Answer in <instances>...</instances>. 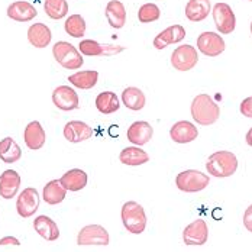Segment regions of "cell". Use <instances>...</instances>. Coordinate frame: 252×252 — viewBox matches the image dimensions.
I'll return each instance as SVG.
<instances>
[{
  "label": "cell",
  "mask_w": 252,
  "mask_h": 252,
  "mask_svg": "<svg viewBox=\"0 0 252 252\" xmlns=\"http://www.w3.org/2000/svg\"><path fill=\"white\" fill-rule=\"evenodd\" d=\"M190 110H191V118L196 121V124L202 126L213 125L220 116L219 106L213 101L209 94L196 96L191 101Z\"/></svg>",
  "instance_id": "cell-1"
},
{
  "label": "cell",
  "mask_w": 252,
  "mask_h": 252,
  "mask_svg": "<svg viewBox=\"0 0 252 252\" xmlns=\"http://www.w3.org/2000/svg\"><path fill=\"white\" fill-rule=\"evenodd\" d=\"M206 170L210 176L218 178L233 176L238 170V158L230 151L215 152L207 158Z\"/></svg>",
  "instance_id": "cell-2"
},
{
  "label": "cell",
  "mask_w": 252,
  "mask_h": 252,
  "mask_svg": "<svg viewBox=\"0 0 252 252\" xmlns=\"http://www.w3.org/2000/svg\"><path fill=\"white\" fill-rule=\"evenodd\" d=\"M122 222L127 232L139 235L147 227V213L144 207L136 202H126L122 206Z\"/></svg>",
  "instance_id": "cell-3"
},
{
  "label": "cell",
  "mask_w": 252,
  "mask_h": 252,
  "mask_svg": "<svg viewBox=\"0 0 252 252\" xmlns=\"http://www.w3.org/2000/svg\"><path fill=\"white\" fill-rule=\"evenodd\" d=\"M52 55L55 61L65 70H78L84 64L80 51L65 41H60L52 47Z\"/></svg>",
  "instance_id": "cell-4"
},
{
  "label": "cell",
  "mask_w": 252,
  "mask_h": 252,
  "mask_svg": "<svg viewBox=\"0 0 252 252\" xmlns=\"http://www.w3.org/2000/svg\"><path fill=\"white\" fill-rule=\"evenodd\" d=\"M210 183L207 174H203L197 170H186L180 173L176 178V184L178 190L184 193H197L204 190Z\"/></svg>",
  "instance_id": "cell-5"
},
{
  "label": "cell",
  "mask_w": 252,
  "mask_h": 252,
  "mask_svg": "<svg viewBox=\"0 0 252 252\" xmlns=\"http://www.w3.org/2000/svg\"><path fill=\"white\" fill-rule=\"evenodd\" d=\"M199 61V54L191 45L177 47L171 54V65L178 71H189L196 67Z\"/></svg>",
  "instance_id": "cell-6"
},
{
  "label": "cell",
  "mask_w": 252,
  "mask_h": 252,
  "mask_svg": "<svg viewBox=\"0 0 252 252\" xmlns=\"http://www.w3.org/2000/svg\"><path fill=\"white\" fill-rule=\"evenodd\" d=\"M109 233L100 225H87L84 226L77 235V244L78 245H109Z\"/></svg>",
  "instance_id": "cell-7"
},
{
  "label": "cell",
  "mask_w": 252,
  "mask_h": 252,
  "mask_svg": "<svg viewBox=\"0 0 252 252\" xmlns=\"http://www.w3.org/2000/svg\"><path fill=\"white\" fill-rule=\"evenodd\" d=\"M212 13H213L215 25L220 33L227 35V33L235 31L236 18H235L233 10L230 9V6L227 3H216Z\"/></svg>",
  "instance_id": "cell-8"
},
{
  "label": "cell",
  "mask_w": 252,
  "mask_h": 252,
  "mask_svg": "<svg viewBox=\"0 0 252 252\" xmlns=\"http://www.w3.org/2000/svg\"><path fill=\"white\" fill-rule=\"evenodd\" d=\"M197 48L206 57H218L225 51V41L216 32H203L197 38Z\"/></svg>",
  "instance_id": "cell-9"
},
{
  "label": "cell",
  "mask_w": 252,
  "mask_h": 252,
  "mask_svg": "<svg viewBox=\"0 0 252 252\" xmlns=\"http://www.w3.org/2000/svg\"><path fill=\"white\" fill-rule=\"evenodd\" d=\"M52 101L54 104L64 112L76 110L80 106V99L74 89L68 86H60L52 92Z\"/></svg>",
  "instance_id": "cell-10"
},
{
  "label": "cell",
  "mask_w": 252,
  "mask_h": 252,
  "mask_svg": "<svg viewBox=\"0 0 252 252\" xmlns=\"http://www.w3.org/2000/svg\"><path fill=\"white\" fill-rule=\"evenodd\" d=\"M39 207V193L36 189L33 187H28L25 189L16 202V210L18 215L22 218H31Z\"/></svg>",
  "instance_id": "cell-11"
},
{
  "label": "cell",
  "mask_w": 252,
  "mask_h": 252,
  "mask_svg": "<svg viewBox=\"0 0 252 252\" xmlns=\"http://www.w3.org/2000/svg\"><path fill=\"white\" fill-rule=\"evenodd\" d=\"M209 238V227L203 219L191 222L189 226L184 227L183 241L186 245H204Z\"/></svg>",
  "instance_id": "cell-12"
},
{
  "label": "cell",
  "mask_w": 252,
  "mask_h": 252,
  "mask_svg": "<svg viewBox=\"0 0 252 252\" xmlns=\"http://www.w3.org/2000/svg\"><path fill=\"white\" fill-rule=\"evenodd\" d=\"M152 135H154V127L145 121L133 122L126 132L127 141L136 147H142L148 144L152 139Z\"/></svg>",
  "instance_id": "cell-13"
},
{
  "label": "cell",
  "mask_w": 252,
  "mask_h": 252,
  "mask_svg": "<svg viewBox=\"0 0 252 252\" xmlns=\"http://www.w3.org/2000/svg\"><path fill=\"white\" fill-rule=\"evenodd\" d=\"M186 38V29L181 25L168 26L154 39V47L157 50H164L171 44H178Z\"/></svg>",
  "instance_id": "cell-14"
},
{
  "label": "cell",
  "mask_w": 252,
  "mask_h": 252,
  "mask_svg": "<svg viewBox=\"0 0 252 252\" xmlns=\"http://www.w3.org/2000/svg\"><path fill=\"white\" fill-rule=\"evenodd\" d=\"M24 138H25L26 147L32 151H38L45 145L47 141V135L44 127L41 126V124L38 121L29 122L25 127L24 132Z\"/></svg>",
  "instance_id": "cell-15"
},
{
  "label": "cell",
  "mask_w": 252,
  "mask_h": 252,
  "mask_svg": "<svg viewBox=\"0 0 252 252\" xmlns=\"http://www.w3.org/2000/svg\"><path fill=\"white\" fill-rule=\"evenodd\" d=\"M170 136L177 144H189L193 142L199 136V130L196 125L189 121H180L170 129Z\"/></svg>",
  "instance_id": "cell-16"
},
{
  "label": "cell",
  "mask_w": 252,
  "mask_h": 252,
  "mask_svg": "<svg viewBox=\"0 0 252 252\" xmlns=\"http://www.w3.org/2000/svg\"><path fill=\"white\" fill-rule=\"evenodd\" d=\"M92 136H93L92 127L81 121H71L64 126V138L71 144H78V142L87 141Z\"/></svg>",
  "instance_id": "cell-17"
},
{
  "label": "cell",
  "mask_w": 252,
  "mask_h": 252,
  "mask_svg": "<svg viewBox=\"0 0 252 252\" xmlns=\"http://www.w3.org/2000/svg\"><path fill=\"white\" fill-rule=\"evenodd\" d=\"M21 176L15 170H6L0 174V197L12 199L18 194L21 187Z\"/></svg>",
  "instance_id": "cell-18"
},
{
  "label": "cell",
  "mask_w": 252,
  "mask_h": 252,
  "mask_svg": "<svg viewBox=\"0 0 252 252\" xmlns=\"http://www.w3.org/2000/svg\"><path fill=\"white\" fill-rule=\"evenodd\" d=\"M36 15H38L36 9L29 1H24V0L13 1L7 7V16L16 22H29L33 18H36Z\"/></svg>",
  "instance_id": "cell-19"
},
{
  "label": "cell",
  "mask_w": 252,
  "mask_h": 252,
  "mask_svg": "<svg viewBox=\"0 0 252 252\" xmlns=\"http://www.w3.org/2000/svg\"><path fill=\"white\" fill-rule=\"evenodd\" d=\"M52 39L50 28L45 24H33L28 29V41L35 48H45L48 47Z\"/></svg>",
  "instance_id": "cell-20"
},
{
  "label": "cell",
  "mask_w": 252,
  "mask_h": 252,
  "mask_svg": "<svg viewBox=\"0 0 252 252\" xmlns=\"http://www.w3.org/2000/svg\"><path fill=\"white\" fill-rule=\"evenodd\" d=\"M78 50L86 57H101V55H112L124 51L122 47H112V45H101L97 41L84 39L80 42Z\"/></svg>",
  "instance_id": "cell-21"
},
{
  "label": "cell",
  "mask_w": 252,
  "mask_h": 252,
  "mask_svg": "<svg viewBox=\"0 0 252 252\" xmlns=\"http://www.w3.org/2000/svg\"><path fill=\"white\" fill-rule=\"evenodd\" d=\"M33 229L36 230V233L47 239V241H57L60 238V229L57 226V223L48 218L45 215L42 216H38L35 220H33Z\"/></svg>",
  "instance_id": "cell-22"
},
{
  "label": "cell",
  "mask_w": 252,
  "mask_h": 252,
  "mask_svg": "<svg viewBox=\"0 0 252 252\" xmlns=\"http://www.w3.org/2000/svg\"><path fill=\"white\" fill-rule=\"evenodd\" d=\"M106 18L109 25L115 29H121L126 24V9L122 1L110 0L106 6Z\"/></svg>",
  "instance_id": "cell-23"
},
{
  "label": "cell",
  "mask_w": 252,
  "mask_h": 252,
  "mask_svg": "<svg viewBox=\"0 0 252 252\" xmlns=\"http://www.w3.org/2000/svg\"><path fill=\"white\" fill-rule=\"evenodd\" d=\"M212 10L210 0H189L186 6V16L191 22H202Z\"/></svg>",
  "instance_id": "cell-24"
},
{
  "label": "cell",
  "mask_w": 252,
  "mask_h": 252,
  "mask_svg": "<svg viewBox=\"0 0 252 252\" xmlns=\"http://www.w3.org/2000/svg\"><path fill=\"white\" fill-rule=\"evenodd\" d=\"M87 174L80 170V168H74L67 171L64 176L60 178L61 184L67 189V191H80L87 186Z\"/></svg>",
  "instance_id": "cell-25"
},
{
  "label": "cell",
  "mask_w": 252,
  "mask_h": 252,
  "mask_svg": "<svg viewBox=\"0 0 252 252\" xmlns=\"http://www.w3.org/2000/svg\"><path fill=\"white\" fill-rule=\"evenodd\" d=\"M67 196V189L61 184L60 180H52L50 181L42 191V199L45 200V203H48L51 206L60 204L65 199Z\"/></svg>",
  "instance_id": "cell-26"
},
{
  "label": "cell",
  "mask_w": 252,
  "mask_h": 252,
  "mask_svg": "<svg viewBox=\"0 0 252 252\" xmlns=\"http://www.w3.org/2000/svg\"><path fill=\"white\" fill-rule=\"evenodd\" d=\"M22 157V150L12 138H3L0 141V159L4 164L18 162Z\"/></svg>",
  "instance_id": "cell-27"
},
{
  "label": "cell",
  "mask_w": 252,
  "mask_h": 252,
  "mask_svg": "<svg viewBox=\"0 0 252 252\" xmlns=\"http://www.w3.org/2000/svg\"><path fill=\"white\" fill-rule=\"evenodd\" d=\"M119 159L122 164L130 165V167H136V165H142L145 162L150 161V155L144 150H141L139 147H126L124 151L121 152Z\"/></svg>",
  "instance_id": "cell-28"
},
{
  "label": "cell",
  "mask_w": 252,
  "mask_h": 252,
  "mask_svg": "<svg viewBox=\"0 0 252 252\" xmlns=\"http://www.w3.org/2000/svg\"><path fill=\"white\" fill-rule=\"evenodd\" d=\"M122 101L127 109L130 110H142L147 99L141 89L138 87H126L122 93Z\"/></svg>",
  "instance_id": "cell-29"
},
{
  "label": "cell",
  "mask_w": 252,
  "mask_h": 252,
  "mask_svg": "<svg viewBox=\"0 0 252 252\" xmlns=\"http://www.w3.org/2000/svg\"><path fill=\"white\" fill-rule=\"evenodd\" d=\"M99 80V73L94 70H87V71H77L73 76L68 77V81L81 90H89L97 84Z\"/></svg>",
  "instance_id": "cell-30"
},
{
  "label": "cell",
  "mask_w": 252,
  "mask_h": 252,
  "mask_svg": "<svg viewBox=\"0 0 252 252\" xmlns=\"http://www.w3.org/2000/svg\"><path fill=\"white\" fill-rule=\"evenodd\" d=\"M96 107L103 115H112L119 110L121 103L113 92H103L96 97Z\"/></svg>",
  "instance_id": "cell-31"
},
{
  "label": "cell",
  "mask_w": 252,
  "mask_h": 252,
  "mask_svg": "<svg viewBox=\"0 0 252 252\" xmlns=\"http://www.w3.org/2000/svg\"><path fill=\"white\" fill-rule=\"evenodd\" d=\"M44 10L51 19H63L68 13L67 0H45Z\"/></svg>",
  "instance_id": "cell-32"
},
{
  "label": "cell",
  "mask_w": 252,
  "mask_h": 252,
  "mask_svg": "<svg viewBox=\"0 0 252 252\" xmlns=\"http://www.w3.org/2000/svg\"><path fill=\"white\" fill-rule=\"evenodd\" d=\"M65 32L73 38H81L86 33V21L80 15H71L64 24Z\"/></svg>",
  "instance_id": "cell-33"
},
{
  "label": "cell",
  "mask_w": 252,
  "mask_h": 252,
  "mask_svg": "<svg viewBox=\"0 0 252 252\" xmlns=\"http://www.w3.org/2000/svg\"><path fill=\"white\" fill-rule=\"evenodd\" d=\"M159 7L154 3H145L144 6H141L139 12H138V18L141 24H151L159 19Z\"/></svg>",
  "instance_id": "cell-34"
},
{
  "label": "cell",
  "mask_w": 252,
  "mask_h": 252,
  "mask_svg": "<svg viewBox=\"0 0 252 252\" xmlns=\"http://www.w3.org/2000/svg\"><path fill=\"white\" fill-rule=\"evenodd\" d=\"M242 116H247V118H252V96L251 97H247L245 100H242L241 103V107H239Z\"/></svg>",
  "instance_id": "cell-35"
},
{
  "label": "cell",
  "mask_w": 252,
  "mask_h": 252,
  "mask_svg": "<svg viewBox=\"0 0 252 252\" xmlns=\"http://www.w3.org/2000/svg\"><path fill=\"white\" fill-rule=\"evenodd\" d=\"M244 226L247 227V230L252 232V204L245 210V215H244Z\"/></svg>",
  "instance_id": "cell-36"
},
{
  "label": "cell",
  "mask_w": 252,
  "mask_h": 252,
  "mask_svg": "<svg viewBox=\"0 0 252 252\" xmlns=\"http://www.w3.org/2000/svg\"><path fill=\"white\" fill-rule=\"evenodd\" d=\"M4 245H15V247H19L21 242H19V239L15 238V236H4V238L0 239V247H4Z\"/></svg>",
  "instance_id": "cell-37"
},
{
  "label": "cell",
  "mask_w": 252,
  "mask_h": 252,
  "mask_svg": "<svg viewBox=\"0 0 252 252\" xmlns=\"http://www.w3.org/2000/svg\"><path fill=\"white\" fill-rule=\"evenodd\" d=\"M245 139H247V144H248L250 147H252V127L248 130V133H247V138H245Z\"/></svg>",
  "instance_id": "cell-38"
},
{
  "label": "cell",
  "mask_w": 252,
  "mask_h": 252,
  "mask_svg": "<svg viewBox=\"0 0 252 252\" xmlns=\"http://www.w3.org/2000/svg\"><path fill=\"white\" fill-rule=\"evenodd\" d=\"M251 33H252V22H251Z\"/></svg>",
  "instance_id": "cell-39"
},
{
  "label": "cell",
  "mask_w": 252,
  "mask_h": 252,
  "mask_svg": "<svg viewBox=\"0 0 252 252\" xmlns=\"http://www.w3.org/2000/svg\"><path fill=\"white\" fill-rule=\"evenodd\" d=\"M250 1H252V0H250Z\"/></svg>",
  "instance_id": "cell-40"
}]
</instances>
